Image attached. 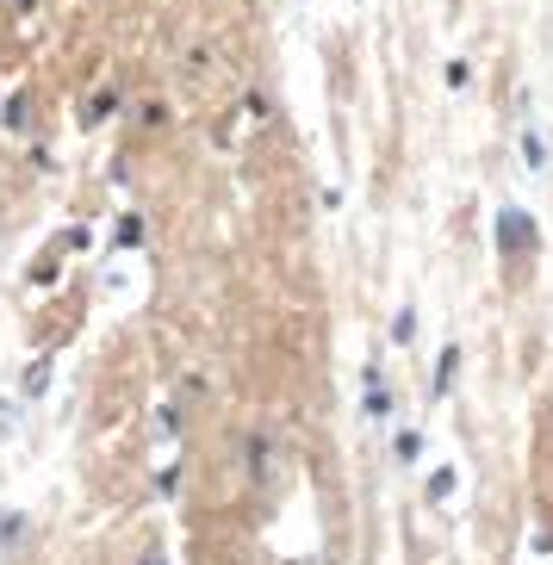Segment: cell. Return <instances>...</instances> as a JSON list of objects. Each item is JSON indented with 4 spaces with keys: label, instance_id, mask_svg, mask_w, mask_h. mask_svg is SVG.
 Instances as JSON below:
<instances>
[{
    "label": "cell",
    "instance_id": "6da1fadb",
    "mask_svg": "<svg viewBox=\"0 0 553 565\" xmlns=\"http://www.w3.org/2000/svg\"><path fill=\"white\" fill-rule=\"evenodd\" d=\"M498 224H503V231H498V236H503V255H522L529 243H535V224H529L522 212H503Z\"/></svg>",
    "mask_w": 553,
    "mask_h": 565
},
{
    "label": "cell",
    "instance_id": "7a4b0ae2",
    "mask_svg": "<svg viewBox=\"0 0 553 565\" xmlns=\"http://www.w3.org/2000/svg\"><path fill=\"white\" fill-rule=\"evenodd\" d=\"M19 522H25V515H0V547H7V541H19Z\"/></svg>",
    "mask_w": 553,
    "mask_h": 565
}]
</instances>
